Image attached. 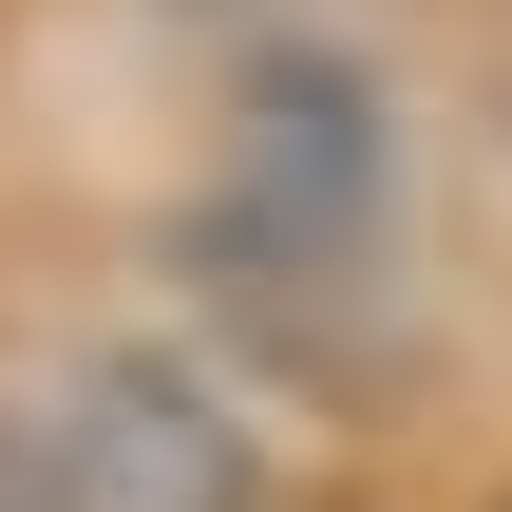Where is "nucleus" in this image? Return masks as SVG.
<instances>
[{
  "label": "nucleus",
  "mask_w": 512,
  "mask_h": 512,
  "mask_svg": "<svg viewBox=\"0 0 512 512\" xmlns=\"http://www.w3.org/2000/svg\"><path fill=\"white\" fill-rule=\"evenodd\" d=\"M380 190H399L380 76H361V57H323V38L247 57V95H228V209H209V266H266V285H361ZM266 285H247V304H266Z\"/></svg>",
  "instance_id": "1"
},
{
  "label": "nucleus",
  "mask_w": 512,
  "mask_h": 512,
  "mask_svg": "<svg viewBox=\"0 0 512 512\" xmlns=\"http://www.w3.org/2000/svg\"><path fill=\"white\" fill-rule=\"evenodd\" d=\"M0 494L19 512H266V437H247V399H228L209 361L95 342V361L19 418Z\"/></svg>",
  "instance_id": "2"
}]
</instances>
